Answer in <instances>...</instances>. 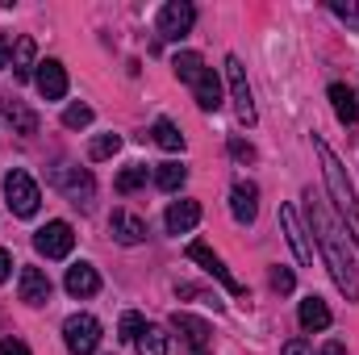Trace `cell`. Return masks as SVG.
Returning <instances> with one entry per match:
<instances>
[{
    "mask_svg": "<svg viewBox=\"0 0 359 355\" xmlns=\"http://www.w3.org/2000/svg\"><path fill=\"white\" fill-rule=\"evenodd\" d=\"M305 209H309V226L318 234V247L326 255V267H330L334 284L343 288L347 301H359V267H355V255H351V243H347L343 226L334 222V213L326 209V201L313 196V188L305 192Z\"/></svg>",
    "mask_w": 359,
    "mask_h": 355,
    "instance_id": "cell-1",
    "label": "cell"
},
{
    "mask_svg": "<svg viewBox=\"0 0 359 355\" xmlns=\"http://www.w3.org/2000/svg\"><path fill=\"white\" fill-rule=\"evenodd\" d=\"M313 151H318V159H322L326 192H330V201H334L339 217L347 222V230H351V243L359 247V196H355V188H351V180H347V168L339 163V155H334V151H330L322 138H313Z\"/></svg>",
    "mask_w": 359,
    "mask_h": 355,
    "instance_id": "cell-2",
    "label": "cell"
},
{
    "mask_svg": "<svg viewBox=\"0 0 359 355\" xmlns=\"http://www.w3.org/2000/svg\"><path fill=\"white\" fill-rule=\"evenodd\" d=\"M4 201H8V209H13L17 217H34L38 205H42V192H38V184H34L29 172L13 168V172L4 176Z\"/></svg>",
    "mask_w": 359,
    "mask_h": 355,
    "instance_id": "cell-3",
    "label": "cell"
},
{
    "mask_svg": "<svg viewBox=\"0 0 359 355\" xmlns=\"http://www.w3.org/2000/svg\"><path fill=\"white\" fill-rule=\"evenodd\" d=\"M50 184H55L72 205H80V209H88V205H92L96 184H92V176H88V172H80L76 163H55V168H50Z\"/></svg>",
    "mask_w": 359,
    "mask_h": 355,
    "instance_id": "cell-4",
    "label": "cell"
},
{
    "mask_svg": "<svg viewBox=\"0 0 359 355\" xmlns=\"http://www.w3.org/2000/svg\"><path fill=\"white\" fill-rule=\"evenodd\" d=\"M63 339H67V351L72 355H92L100 347V322L92 314H72L63 322Z\"/></svg>",
    "mask_w": 359,
    "mask_h": 355,
    "instance_id": "cell-5",
    "label": "cell"
},
{
    "mask_svg": "<svg viewBox=\"0 0 359 355\" xmlns=\"http://www.w3.org/2000/svg\"><path fill=\"white\" fill-rule=\"evenodd\" d=\"M34 247H38V255H46V260H67L72 247H76V230H72L67 222H46V226H38Z\"/></svg>",
    "mask_w": 359,
    "mask_h": 355,
    "instance_id": "cell-6",
    "label": "cell"
},
{
    "mask_svg": "<svg viewBox=\"0 0 359 355\" xmlns=\"http://www.w3.org/2000/svg\"><path fill=\"white\" fill-rule=\"evenodd\" d=\"M226 80H230V96H234V109H238V121L243 126H255V100H251V84H247V67L238 55L226 59Z\"/></svg>",
    "mask_w": 359,
    "mask_h": 355,
    "instance_id": "cell-7",
    "label": "cell"
},
{
    "mask_svg": "<svg viewBox=\"0 0 359 355\" xmlns=\"http://www.w3.org/2000/svg\"><path fill=\"white\" fill-rule=\"evenodd\" d=\"M192 21H196V8H192L188 0H172V4L159 8V34H163L168 42H180V38L192 29Z\"/></svg>",
    "mask_w": 359,
    "mask_h": 355,
    "instance_id": "cell-8",
    "label": "cell"
},
{
    "mask_svg": "<svg viewBox=\"0 0 359 355\" xmlns=\"http://www.w3.org/2000/svg\"><path fill=\"white\" fill-rule=\"evenodd\" d=\"M172 330H180V339L188 343V351L192 355H205V347H209V322L205 318H196V314H172Z\"/></svg>",
    "mask_w": 359,
    "mask_h": 355,
    "instance_id": "cell-9",
    "label": "cell"
},
{
    "mask_svg": "<svg viewBox=\"0 0 359 355\" xmlns=\"http://www.w3.org/2000/svg\"><path fill=\"white\" fill-rule=\"evenodd\" d=\"M34 84L42 92V100H63V96H67V67H63L59 59H46V63H38Z\"/></svg>",
    "mask_w": 359,
    "mask_h": 355,
    "instance_id": "cell-10",
    "label": "cell"
},
{
    "mask_svg": "<svg viewBox=\"0 0 359 355\" xmlns=\"http://www.w3.org/2000/svg\"><path fill=\"white\" fill-rule=\"evenodd\" d=\"M230 213H234L238 226H251L255 222V213H259V188L251 180H238L230 188Z\"/></svg>",
    "mask_w": 359,
    "mask_h": 355,
    "instance_id": "cell-11",
    "label": "cell"
},
{
    "mask_svg": "<svg viewBox=\"0 0 359 355\" xmlns=\"http://www.w3.org/2000/svg\"><path fill=\"white\" fill-rule=\"evenodd\" d=\"M280 230H284V239H288L292 255H297L301 264H313V247H309V239H305V230H301V222H297V209H292V205H280Z\"/></svg>",
    "mask_w": 359,
    "mask_h": 355,
    "instance_id": "cell-12",
    "label": "cell"
},
{
    "mask_svg": "<svg viewBox=\"0 0 359 355\" xmlns=\"http://www.w3.org/2000/svg\"><path fill=\"white\" fill-rule=\"evenodd\" d=\"M17 293H21L25 305H46V301H50V276H46L42 267H21Z\"/></svg>",
    "mask_w": 359,
    "mask_h": 355,
    "instance_id": "cell-13",
    "label": "cell"
},
{
    "mask_svg": "<svg viewBox=\"0 0 359 355\" xmlns=\"http://www.w3.org/2000/svg\"><path fill=\"white\" fill-rule=\"evenodd\" d=\"M109 230H113V239H117L121 247H138V243L147 239V222H142V217H134L130 209H113Z\"/></svg>",
    "mask_w": 359,
    "mask_h": 355,
    "instance_id": "cell-14",
    "label": "cell"
},
{
    "mask_svg": "<svg viewBox=\"0 0 359 355\" xmlns=\"http://www.w3.org/2000/svg\"><path fill=\"white\" fill-rule=\"evenodd\" d=\"M188 260H192V264H201L205 272H209V276H217V280H222V284H226L230 293H243V284H238V280L230 276V267L222 264V260H217V255H213V251H209L205 243H188Z\"/></svg>",
    "mask_w": 359,
    "mask_h": 355,
    "instance_id": "cell-15",
    "label": "cell"
},
{
    "mask_svg": "<svg viewBox=\"0 0 359 355\" xmlns=\"http://www.w3.org/2000/svg\"><path fill=\"white\" fill-rule=\"evenodd\" d=\"M17 80H29L34 72H38V46H34V38L29 34H17V42H13V67H8Z\"/></svg>",
    "mask_w": 359,
    "mask_h": 355,
    "instance_id": "cell-16",
    "label": "cell"
},
{
    "mask_svg": "<svg viewBox=\"0 0 359 355\" xmlns=\"http://www.w3.org/2000/svg\"><path fill=\"white\" fill-rule=\"evenodd\" d=\"M163 222H168L172 234H188V230H196V222H201V201H176V205H168Z\"/></svg>",
    "mask_w": 359,
    "mask_h": 355,
    "instance_id": "cell-17",
    "label": "cell"
},
{
    "mask_svg": "<svg viewBox=\"0 0 359 355\" xmlns=\"http://www.w3.org/2000/svg\"><path fill=\"white\" fill-rule=\"evenodd\" d=\"M63 284H67L72 297H96V293H100V276H96V267L92 264H72Z\"/></svg>",
    "mask_w": 359,
    "mask_h": 355,
    "instance_id": "cell-18",
    "label": "cell"
},
{
    "mask_svg": "<svg viewBox=\"0 0 359 355\" xmlns=\"http://www.w3.org/2000/svg\"><path fill=\"white\" fill-rule=\"evenodd\" d=\"M326 96H330V105H334V117H339L343 126H355L359 121V96L355 92L347 88V84H330Z\"/></svg>",
    "mask_w": 359,
    "mask_h": 355,
    "instance_id": "cell-19",
    "label": "cell"
},
{
    "mask_svg": "<svg viewBox=\"0 0 359 355\" xmlns=\"http://www.w3.org/2000/svg\"><path fill=\"white\" fill-rule=\"evenodd\" d=\"M192 92H196V105H201L205 113H217V109H222V80H217L213 67H205V76L192 84Z\"/></svg>",
    "mask_w": 359,
    "mask_h": 355,
    "instance_id": "cell-20",
    "label": "cell"
},
{
    "mask_svg": "<svg viewBox=\"0 0 359 355\" xmlns=\"http://www.w3.org/2000/svg\"><path fill=\"white\" fill-rule=\"evenodd\" d=\"M297 318H301V326H305V330H326V326L334 322L322 297H305V301H301V309H297Z\"/></svg>",
    "mask_w": 359,
    "mask_h": 355,
    "instance_id": "cell-21",
    "label": "cell"
},
{
    "mask_svg": "<svg viewBox=\"0 0 359 355\" xmlns=\"http://www.w3.org/2000/svg\"><path fill=\"white\" fill-rule=\"evenodd\" d=\"M172 67H176V76L188 84V88H192V84L205 76V59H201L196 51H180L176 59H172Z\"/></svg>",
    "mask_w": 359,
    "mask_h": 355,
    "instance_id": "cell-22",
    "label": "cell"
},
{
    "mask_svg": "<svg viewBox=\"0 0 359 355\" xmlns=\"http://www.w3.org/2000/svg\"><path fill=\"white\" fill-rule=\"evenodd\" d=\"M4 113H8V121H13V130H17V134H25V138H34V134H38V113H34V109H25L21 100H8V105H4Z\"/></svg>",
    "mask_w": 359,
    "mask_h": 355,
    "instance_id": "cell-23",
    "label": "cell"
},
{
    "mask_svg": "<svg viewBox=\"0 0 359 355\" xmlns=\"http://www.w3.org/2000/svg\"><path fill=\"white\" fill-rule=\"evenodd\" d=\"M151 134H155V142H159L163 151H184V134L176 130V121H168V117H159V121L151 126Z\"/></svg>",
    "mask_w": 359,
    "mask_h": 355,
    "instance_id": "cell-24",
    "label": "cell"
},
{
    "mask_svg": "<svg viewBox=\"0 0 359 355\" xmlns=\"http://www.w3.org/2000/svg\"><path fill=\"white\" fill-rule=\"evenodd\" d=\"M134 347H138V355H168V335L159 326H147Z\"/></svg>",
    "mask_w": 359,
    "mask_h": 355,
    "instance_id": "cell-25",
    "label": "cell"
},
{
    "mask_svg": "<svg viewBox=\"0 0 359 355\" xmlns=\"http://www.w3.org/2000/svg\"><path fill=\"white\" fill-rule=\"evenodd\" d=\"M184 180H188V168H184V163H159V168H155V184H159L163 192H176Z\"/></svg>",
    "mask_w": 359,
    "mask_h": 355,
    "instance_id": "cell-26",
    "label": "cell"
},
{
    "mask_svg": "<svg viewBox=\"0 0 359 355\" xmlns=\"http://www.w3.org/2000/svg\"><path fill=\"white\" fill-rule=\"evenodd\" d=\"M121 151V138L117 134H96L88 142V159H109V155H117Z\"/></svg>",
    "mask_w": 359,
    "mask_h": 355,
    "instance_id": "cell-27",
    "label": "cell"
},
{
    "mask_svg": "<svg viewBox=\"0 0 359 355\" xmlns=\"http://www.w3.org/2000/svg\"><path fill=\"white\" fill-rule=\"evenodd\" d=\"M147 330V318L142 314H121V322H117V339H126V343H138V335Z\"/></svg>",
    "mask_w": 359,
    "mask_h": 355,
    "instance_id": "cell-28",
    "label": "cell"
},
{
    "mask_svg": "<svg viewBox=\"0 0 359 355\" xmlns=\"http://www.w3.org/2000/svg\"><path fill=\"white\" fill-rule=\"evenodd\" d=\"M147 184V163H130L121 176H117V192H134V188H142Z\"/></svg>",
    "mask_w": 359,
    "mask_h": 355,
    "instance_id": "cell-29",
    "label": "cell"
},
{
    "mask_svg": "<svg viewBox=\"0 0 359 355\" xmlns=\"http://www.w3.org/2000/svg\"><path fill=\"white\" fill-rule=\"evenodd\" d=\"M63 126H67V130H84V126H92V109L88 105H67V109H63Z\"/></svg>",
    "mask_w": 359,
    "mask_h": 355,
    "instance_id": "cell-30",
    "label": "cell"
},
{
    "mask_svg": "<svg viewBox=\"0 0 359 355\" xmlns=\"http://www.w3.org/2000/svg\"><path fill=\"white\" fill-rule=\"evenodd\" d=\"M292 284H297V280H292L288 267H276V272H271V288H276V293H292Z\"/></svg>",
    "mask_w": 359,
    "mask_h": 355,
    "instance_id": "cell-31",
    "label": "cell"
},
{
    "mask_svg": "<svg viewBox=\"0 0 359 355\" xmlns=\"http://www.w3.org/2000/svg\"><path fill=\"white\" fill-rule=\"evenodd\" d=\"M13 34H0V67H13Z\"/></svg>",
    "mask_w": 359,
    "mask_h": 355,
    "instance_id": "cell-32",
    "label": "cell"
},
{
    "mask_svg": "<svg viewBox=\"0 0 359 355\" xmlns=\"http://www.w3.org/2000/svg\"><path fill=\"white\" fill-rule=\"evenodd\" d=\"M330 13H334V17H343V21H355V4H351V0H347V4H343V0H334V4H330Z\"/></svg>",
    "mask_w": 359,
    "mask_h": 355,
    "instance_id": "cell-33",
    "label": "cell"
},
{
    "mask_svg": "<svg viewBox=\"0 0 359 355\" xmlns=\"http://www.w3.org/2000/svg\"><path fill=\"white\" fill-rule=\"evenodd\" d=\"M280 355H309V343H305V339H288V343L280 347Z\"/></svg>",
    "mask_w": 359,
    "mask_h": 355,
    "instance_id": "cell-34",
    "label": "cell"
},
{
    "mask_svg": "<svg viewBox=\"0 0 359 355\" xmlns=\"http://www.w3.org/2000/svg\"><path fill=\"white\" fill-rule=\"evenodd\" d=\"M0 355H29V347H25L21 339H4V343H0Z\"/></svg>",
    "mask_w": 359,
    "mask_h": 355,
    "instance_id": "cell-35",
    "label": "cell"
},
{
    "mask_svg": "<svg viewBox=\"0 0 359 355\" xmlns=\"http://www.w3.org/2000/svg\"><path fill=\"white\" fill-rule=\"evenodd\" d=\"M230 151H234V155H238V159H255V151H251V147H247V142H238V138H234V142H230Z\"/></svg>",
    "mask_w": 359,
    "mask_h": 355,
    "instance_id": "cell-36",
    "label": "cell"
},
{
    "mask_svg": "<svg viewBox=\"0 0 359 355\" xmlns=\"http://www.w3.org/2000/svg\"><path fill=\"white\" fill-rule=\"evenodd\" d=\"M8 272H13V255H8V251H0V284L8 280Z\"/></svg>",
    "mask_w": 359,
    "mask_h": 355,
    "instance_id": "cell-37",
    "label": "cell"
},
{
    "mask_svg": "<svg viewBox=\"0 0 359 355\" xmlns=\"http://www.w3.org/2000/svg\"><path fill=\"white\" fill-rule=\"evenodd\" d=\"M322 355H347V347H343V343H326V347H322Z\"/></svg>",
    "mask_w": 359,
    "mask_h": 355,
    "instance_id": "cell-38",
    "label": "cell"
}]
</instances>
